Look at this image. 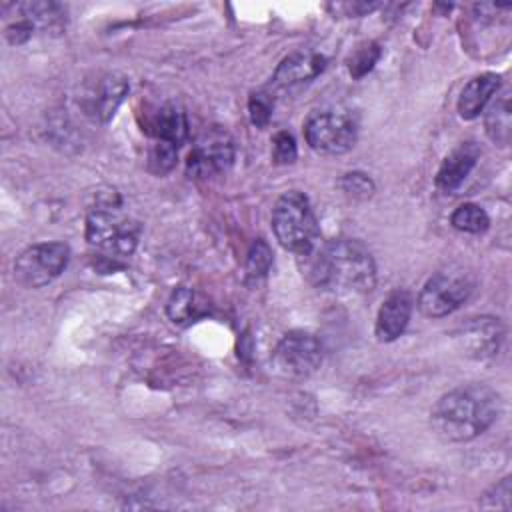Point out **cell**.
Masks as SVG:
<instances>
[{
    "instance_id": "26",
    "label": "cell",
    "mask_w": 512,
    "mask_h": 512,
    "mask_svg": "<svg viewBox=\"0 0 512 512\" xmlns=\"http://www.w3.org/2000/svg\"><path fill=\"white\" fill-rule=\"evenodd\" d=\"M272 110H274V100L268 92H254L248 98V112H250V120L256 128H264L270 118H272Z\"/></svg>"
},
{
    "instance_id": "23",
    "label": "cell",
    "mask_w": 512,
    "mask_h": 512,
    "mask_svg": "<svg viewBox=\"0 0 512 512\" xmlns=\"http://www.w3.org/2000/svg\"><path fill=\"white\" fill-rule=\"evenodd\" d=\"M176 160H178V148L164 142H154L148 152V168L158 176L168 174L176 166Z\"/></svg>"
},
{
    "instance_id": "1",
    "label": "cell",
    "mask_w": 512,
    "mask_h": 512,
    "mask_svg": "<svg viewBox=\"0 0 512 512\" xmlns=\"http://www.w3.org/2000/svg\"><path fill=\"white\" fill-rule=\"evenodd\" d=\"M310 262V280L336 296H364L376 284V262L354 238H336L318 246Z\"/></svg>"
},
{
    "instance_id": "14",
    "label": "cell",
    "mask_w": 512,
    "mask_h": 512,
    "mask_svg": "<svg viewBox=\"0 0 512 512\" xmlns=\"http://www.w3.org/2000/svg\"><path fill=\"white\" fill-rule=\"evenodd\" d=\"M146 130L154 142H164L180 148L188 136L186 112L176 102H164L148 114Z\"/></svg>"
},
{
    "instance_id": "19",
    "label": "cell",
    "mask_w": 512,
    "mask_h": 512,
    "mask_svg": "<svg viewBox=\"0 0 512 512\" xmlns=\"http://www.w3.org/2000/svg\"><path fill=\"white\" fill-rule=\"evenodd\" d=\"M166 314L174 324H180V326L196 320L202 314L196 292L188 286L174 288L166 302Z\"/></svg>"
},
{
    "instance_id": "22",
    "label": "cell",
    "mask_w": 512,
    "mask_h": 512,
    "mask_svg": "<svg viewBox=\"0 0 512 512\" xmlns=\"http://www.w3.org/2000/svg\"><path fill=\"white\" fill-rule=\"evenodd\" d=\"M380 56H382V48L376 42L366 40V42L358 44L354 48V52L346 58V68L352 78H362L364 74H368L374 68V64L378 62Z\"/></svg>"
},
{
    "instance_id": "7",
    "label": "cell",
    "mask_w": 512,
    "mask_h": 512,
    "mask_svg": "<svg viewBox=\"0 0 512 512\" xmlns=\"http://www.w3.org/2000/svg\"><path fill=\"white\" fill-rule=\"evenodd\" d=\"M68 260L70 246L64 242L32 244L14 260V278L26 288H42L64 272Z\"/></svg>"
},
{
    "instance_id": "25",
    "label": "cell",
    "mask_w": 512,
    "mask_h": 512,
    "mask_svg": "<svg viewBox=\"0 0 512 512\" xmlns=\"http://www.w3.org/2000/svg\"><path fill=\"white\" fill-rule=\"evenodd\" d=\"M482 508H496V510H510L512 508V478L504 476L496 482L480 502Z\"/></svg>"
},
{
    "instance_id": "27",
    "label": "cell",
    "mask_w": 512,
    "mask_h": 512,
    "mask_svg": "<svg viewBox=\"0 0 512 512\" xmlns=\"http://www.w3.org/2000/svg\"><path fill=\"white\" fill-rule=\"evenodd\" d=\"M298 156L296 150V140L290 132L282 130L278 134H274L272 138V160L276 164H292Z\"/></svg>"
},
{
    "instance_id": "16",
    "label": "cell",
    "mask_w": 512,
    "mask_h": 512,
    "mask_svg": "<svg viewBox=\"0 0 512 512\" xmlns=\"http://www.w3.org/2000/svg\"><path fill=\"white\" fill-rule=\"evenodd\" d=\"M500 84H502V78L500 74H494V72H484L468 80L456 104L460 118L472 120L480 116V112L490 104L494 94L500 90Z\"/></svg>"
},
{
    "instance_id": "8",
    "label": "cell",
    "mask_w": 512,
    "mask_h": 512,
    "mask_svg": "<svg viewBox=\"0 0 512 512\" xmlns=\"http://www.w3.org/2000/svg\"><path fill=\"white\" fill-rule=\"evenodd\" d=\"M272 370L288 380H300L316 372L322 362L320 340L304 330H292L280 338L272 352Z\"/></svg>"
},
{
    "instance_id": "28",
    "label": "cell",
    "mask_w": 512,
    "mask_h": 512,
    "mask_svg": "<svg viewBox=\"0 0 512 512\" xmlns=\"http://www.w3.org/2000/svg\"><path fill=\"white\" fill-rule=\"evenodd\" d=\"M328 8L338 16L358 18V16H364V14H370L372 10H376L378 4L376 2H336V4H330Z\"/></svg>"
},
{
    "instance_id": "4",
    "label": "cell",
    "mask_w": 512,
    "mask_h": 512,
    "mask_svg": "<svg viewBox=\"0 0 512 512\" xmlns=\"http://www.w3.org/2000/svg\"><path fill=\"white\" fill-rule=\"evenodd\" d=\"M140 232V222L124 214L118 204L112 202L92 208L86 216L88 244L112 258L130 256L138 246Z\"/></svg>"
},
{
    "instance_id": "9",
    "label": "cell",
    "mask_w": 512,
    "mask_h": 512,
    "mask_svg": "<svg viewBox=\"0 0 512 512\" xmlns=\"http://www.w3.org/2000/svg\"><path fill=\"white\" fill-rule=\"evenodd\" d=\"M236 148L226 130L212 128L196 138L186 158V172L190 178H214L234 164Z\"/></svg>"
},
{
    "instance_id": "17",
    "label": "cell",
    "mask_w": 512,
    "mask_h": 512,
    "mask_svg": "<svg viewBox=\"0 0 512 512\" xmlns=\"http://www.w3.org/2000/svg\"><path fill=\"white\" fill-rule=\"evenodd\" d=\"M12 8L14 14L24 18L34 30L58 34L66 28V6L58 2H20Z\"/></svg>"
},
{
    "instance_id": "2",
    "label": "cell",
    "mask_w": 512,
    "mask_h": 512,
    "mask_svg": "<svg viewBox=\"0 0 512 512\" xmlns=\"http://www.w3.org/2000/svg\"><path fill=\"white\" fill-rule=\"evenodd\" d=\"M500 414V396L486 384L458 386L434 404L430 422L448 442H470L484 434Z\"/></svg>"
},
{
    "instance_id": "18",
    "label": "cell",
    "mask_w": 512,
    "mask_h": 512,
    "mask_svg": "<svg viewBox=\"0 0 512 512\" xmlns=\"http://www.w3.org/2000/svg\"><path fill=\"white\" fill-rule=\"evenodd\" d=\"M484 128L488 138L498 146L510 144L512 134V108H510V94L504 92L500 98H496L484 116Z\"/></svg>"
},
{
    "instance_id": "12",
    "label": "cell",
    "mask_w": 512,
    "mask_h": 512,
    "mask_svg": "<svg viewBox=\"0 0 512 512\" xmlns=\"http://www.w3.org/2000/svg\"><path fill=\"white\" fill-rule=\"evenodd\" d=\"M412 308H414V300L408 290L398 288L390 292L384 298L376 316V326H374L376 338L380 342H394L396 338H400L410 322Z\"/></svg>"
},
{
    "instance_id": "6",
    "label": "cell",
    "mask_w": 512,
    "mask_h": 512,
    "mask_svg": "<svg viewBox=\"0 0 512 512\" xmlns=\"http://www.w3.org/2000/svg\"><path fill=\"white\" fill-rule=\"evenodd\" d=\"M306 142L320 154H344L358 140V120L348 110L314 112L304 126Z\"/></svg>"
},
{
    "instance_id": "21",
    "label": "cell",
    "mask_w": 512,
    "mask_h": 512,
    "mask_svg": "<svg viewBox=\"0 0 512 512\" xmlns=\"http://www.w3.org/2000/svg\"><path fill=\"white\" fill-rule=\"evenodd\" d=\"M272 266V250L270 246L258 238L252 242L248 254H246V282L248 284H258L262 278H266L268 270Z\"/></svg>"
},
{
    "instance_id": "3",
    "label": "cell",
    "mask_w": 512,
    "mask_h": 512,
    "mask_svg": "<svg viewBox=\"0 0 512 512\" xmlns=\"http://www.w3.org/2000/svg\"><path fill=\"white\" fill-rule=\"evenodd\" d=\"M272 230L276 240L298 256H310L318 248V220L304 192L288 190L276 200Z\"/></svg>"
},
{
    "instance_id": "24",
    "label": "cell",
    "mask_w": 512,
    "mask_h": 512,
    "mask_svg": "<svg viewBox=\"0 0 512 512\" xmlns=\"http://www.w3.org/2000/svg\"><path fill=\"white\" fill-rule=\"evenodd\" d=\"M340 188L346 196L354 198V200H366L374 194V182L368 174L364 172H346L342 178H340Z\"/></svg>"
},
{
    "instance_id": "11",
    "label": "cell",
    "mask_w": 512,
    "mask_h": 512,
    "mask_svg": "<svg viewBox=\"0 0 512 512\" xmlns=\"http://www.w3.org/2000/svg\"><path fill=\"white\" fill-rule=\"evenodd\" d=\"M130 90L128 80L118 72L98 76V80L84 92L82 108L94 120L106 124L122 104Z\"/></svg>"
},
{
    "instance_id": "13",
    "label": "cell",
    "mask_w": 512,
    "mask_h": 512,
    "mask_svg": "<svg viewBox=\"0 0 512 512\" xmlns=\"http://www.w3.org/2000/svg\"><path fill=\"white\" fill-rule=\"evenodd\" d=\"M480 158V148L476 142H462L458 144L440 164L436 172V186L444 194L456 192L468 174L474 170Z\"/></svg>"
},
{
    "instance_id": "20",
    "label": "cell",
    "mask_w": 512,
    "mask_h": 512,
    "mask_svg": "<svg viewBox=\"0 0 512 512\" xmlns=\"http://www.w3.org/2000/svg\"><path fill=\"white\" fill-rule=\"evenodd\" d=\"M450 224L460 230V232H468V234H482L488 230L490 226V218L486 214V210L478 204L466 202L460 204L452 216H450Z\"/></svg>"
},
{
    "instance_id": "15",
    "label": "cell",
    "mask_w": 512,
    "mask_h": 512,
    "mask_svg": "<svg viewBox=\"0 0 512 512\" xmlns=\"http://www.w3.org/2000/svg\"><path fill=\"white\" fill-rule=\"evenodd\" d=\"M326 68V56L312 52V50H300V52H292L288 54L274 70V84L282 86V88H290V86H298L304 82L314 80L320 72H324Z\"/></svg>"
},
{
    "instance_id": "10",
    "label": "cell",
    "mask_w": 512,
    "mask_h": 512,
    "mask_svg": "<svg viewBox=\"0 0 512 512\" xmlns=\"http://www.w3.org/2000/svg\"><path fill=\"white\" fill-rule=\"evenodd\" d=\"M454 340L466 356L488 360L494 358L502 346L504 326L494 316H472L456 328Z\"/></svg>"
},
{
    "instance_id": "5",
    "label": "cell",
    "mask_w": 512,
    "mask_h": 512,
    "mask_svg": "<svg viewBox=\"0 0 512 512\" xmlns=\"http://www.w3.org/2000/svg\"><path fill=\"white\" fill-rule=\"evenodd\" d=\"M474 274L464 266H446L434 272L418 294V310L428 318H442L456 312L474 292Z\"/></svg>"
}]
</instances>
